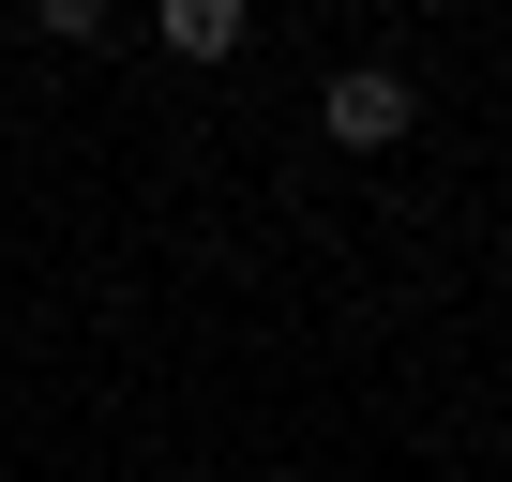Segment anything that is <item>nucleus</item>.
<instances>
[{
	"label": "nucleus",
	"instance_id": "1",
	"mask_svg": "<svg viewBox=\"0 0 512 482\" xmlns=\"http://www.w3.org/2000/svg\"><path fill=\"white\" fill-rule=\"evenodd\" d=\"M407 121H422V91H407L392 61H347V76L317 91V136H332V151H392Z\"/></svg>",
	"mask_w": 512,
	"mask_h": 482
},
{
	"label": "nucleus",
	"instance_id": "2",
	"mask_svg": "<svg viewBox=\"0 0 512 482\" xmlns=\"http://www.w3.org/2000/svg\"><path fill=\"white\" fill-rule=\"evenodd\" d=\"M241 31H256L241 0H166V16H151V46H166V61H241Z\"/></svg>",
	"mask_w": 512,
	"mask_h": 482
},
{
	"label": "nucleus",
	"instance_id": "3",
	"mask_svg": "<svg viewBox=\"0 0 512 482\" xmlns=\"http://www.w3.org/2000/svg\"><path fill=\"white\" fill-rule=\"evenodd\" d=\"M121 16H106V0H31V46H106Z\"/></svg>",
	"mask_w": 512,
	"mask_h": 482
}]
</instances>
